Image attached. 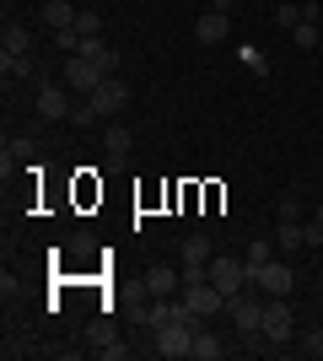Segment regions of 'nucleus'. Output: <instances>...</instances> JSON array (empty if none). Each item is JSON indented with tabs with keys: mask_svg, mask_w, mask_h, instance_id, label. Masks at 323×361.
Instances as JSON below:
<instances>
[{
	"mask_svg": "<svg viewBox=\"0 0 323 361\" xmlns=\"http://www.w3.org/2000/svg\"><path fill=\"white\" fill-rule=\"evenodd\" d=\"M76 32H81V38H103V16H97L92 6H81V11H76Z\"/></svg>",
	"mask_w": 323,
	"mask_h": 361,
	"instance_id": "6ab92c4d",
	"label": "nucleus"
},
{
	"mask_svg": "<svg viewBox=\"0 0 323 361\" xmlns=\"http://www.w3.org/2000/svg\"><path fill=\"white\" fill-rule=\"evenodd\" d=\"M210 286L227 297L248 291V259H210Z\"/></svg>",
	"mask_w": 323,
	"mask_h": 361,
	"instance_id": "6e6552de",
	"label": "nucleus"
},
{
	"mask_svg": "<svg viewBox=\"0 0 323 361\" xmlns=\"http://www.w3.org/2000/svg\"><path fill=\"white\" fill-rule=\"evenodd\" d=\"M264 291L259 297H248V291H237V297H227V313H232V324H237V334H243L248 345H259L264 340Z\"/></svg>",
	"mask_w": 323,
	"mask_h": 361,
	"instance_id": "f257e3e1",
	"label": "nucleus"
},
{
	"mask_svg": "<svg viewBox=\"0 0 323 361\" xmlns=\"http://www.w3.org/2000/svg\"><path fill=\"white\" fill-rule=\"evenodd\" d=\"M38 119H49V124L70 119V97H65V81H49V87H38Z\"/></svg>",
	"mask_w": 323,
	"mask_h": 361,
	"instance_id": "1a4fd4ad",
	"label": "nucleus"
},
{
	"mask_svg": "<svg viewBox=\"0 0 323 361\" xmlns=\"http://www.w3.org/2000/svg\"><path fill=\"white\" fill-rule=\"evenodd\" d=\"M248 286L264 291V297H291L296 270L286 264V259H264V264H248Z\"/></svg>",
	"mask_w": 323,
	"mask_h": 361,
	"instance_id": "f03ea898",
	"label": "nucleus"
},
{
	"mask_svg": "<svg viewBox=\"0 0 323 361\" xmlns=\"http://www.w3.org/2000/svg\"><path fill=\"white\" fill-rule=\"evenodd\" d=\"M194 38H200V44H227L232 38V16L227 11H205L200 22H194Z\"/></svg>",
	"mask_w": 323,
	"mask_h": 361,
	"instance_id": "f8f14e48",
	"label": "nucleus"
},
{
	"mask_svg": "<svg viewBox=\"0 0 323 361\" xmlns=\"http://www.w3.org/2000/svg\"><path fill=\"white\" fill-rule=\"evenodd\" d=\"M205 6H210V11H227V16H232V0H205Z\"/></svg>",
	"mask_w": 323,
	"mask_h": 361,
	"instance_id": "7c9ffc66",
	"label": "nucleus"
},
{
	"mask_svg": "<svg viewBox=\"0 0 323 361\" xmlns=\"http://www.w3.org/2000/svg\"><path fill=\"white\" fill-rule=\"evenodd\" d=\"M189 340H194V324H162V329H151V350L167 361L189 356Z\"/></svg>",
	"mask_w": 323,
	"mask_h": 361,
	"instance_id": "0eeeda50",
	"label": "nucleus"
},
{
	"mask_svg": "<svg viewBox=\"0 0 323 361\" xmlns=\"http://www.w3.org/2000/svg\"><path fill=\"white\" fill-rule=\"evenodd\" d=\"M302 238H308V248H318V243H323V221H318V216H312V221L302 226Z\"/></svg>",
	"mask_w": 323,
	"mask_h": 361,
	"instance_id": "a878e982",
	"label": "nucleus"
},
{
	"mask_svg": "<svg viewBox=\"0 0 323 361\" xmlns=\"http://www.w3.org/2000/svg\"><path fill=\"white\" fill-rule=\"evenodd\" d=\"M291 44L302 49V54H312V49H318V22H296V27H291Z\"/></svg>",
	"mask_w": 323,
	"mask_h": 361,
	"instance_id": "aec40b11",
	"label": "nucleus"
},
{
	"mask_svg": "<svg viewBox=\"0 0 323 361\" xmlns=\"http://www.w3.org/2000/svg\"><path fill=\"white\" fill-rule=\"evenodd\" d=\"M140 324H146V329H162V324H200V318L189 313V302L151 297V307H140Z\"/></svg>",
	"mask_w": 323,
	"mask_h": 361,
	"instance_id": "39448f33",
	"label": "nucleus"
},
{
	"mask_svg": "<svg viewBox=\"0 0 323 361\" xmlns=\"http://www.w3.org/2000/svg\"><path fill=\"white\" fill-rule=\"evenodd\" d=\"M103 140H108V151H129V130H124V124H113V130H103Z\"/></svg>",
	"mask_w": 323,
	"mask_h": 361,
	"instance_id": "4be33fe9",
	"label": "nucleus"
},
{
	"mask_svg": "<svg viewBox=\"0 0 323 361\" xmlns=\"http://www.w3.org/2000/svg\"><path fill=\"white\" fill-rule=\"evenodd\" d=\"M70 124H81V130H87V124H97V108H92V97H87V103H70Z\"/></svg>",
	"mask_w": 323,
	"mask_h": 361,
	"instance_id": "412c9836",
	"label": "nucleus"
},
{
	"mask_svg": "<svg viewBox=\"0 0 323 361\" xmlns=\"http://www.w3.org/2000/svg\"><path fill=\"white\" fill-rule=\"evenodd\" d=\"M0 44H6V54H11V60H16V54H27V49H32V32L22 27V22H11V27H6V38H0Z\"/></svg>",
	"mask_w": 323,
	"mask_h": 361,
	"instance_id": "f3484780",
	"label": "nucleus"
},
{
	"mask_svg": "<svg viewBox=\"0 0 323 361\" xmlns=\"http://www.w3.org/2000/svg\"><path fill=\"white\" fill-rule=\"evenodd\" d=\"M0 65H6V75H32V60H27V54H16V60H11V54H0Z\"/></svg>",
	"mask_w": 323,
	"mask_h": 361,
	"instance_id": "5701e85b",
	"label": "nucleus"
},
{
	"mask_svg": "<svg viewBox=\"0 0 323 361\" xmlns=\"http://www.w3.org/2000/svg\"><path fill=\"white\" fill-rule=\"evenodd\" d=\"M312 216H318V221H323V205H318V211H312Z\"/></svg>",
	"mask_w": 323,
	"mask_h": 361,
	"instance_id": "2f4dec72",
	"label": "nucleus"
},
{
	"mask_svg": "<svg viewBox=\"0 0 323 361\" xmlns=\"http://www.w3.org/2000/svg\"><path fill=\"white\" fill-rule=\"evenodd\" d=\"M275 216H280V221H302V205H296V200H280Z\"/></svg>",
	"mask_w": 323,
	"mask_h": 361,
	"instance_id": "bb28decb",
	"label": "nucleus"
},
{
	"mask_svg": "<svg viewBox=\"0 0 323 361\" xmlns=\"http://www.w3.org/2000/svg\"><path fill=\"white\" fill-rule=\"evenodd\" d=\"M184 302H189V313L200 318V324H210L215 313H227V291H215L210 281H194V286H184Z\"/></svg>",
	"mask_w": 323,
	"mask_h": 361,
	"instance_id": "20e7f679",
	"label": "nucleus"
},
{
	"mask_svg": "<svg viewBox=\"0 0 323 361\" xmlns=\"http://www.w3.org/2000/svg\"><path fill=\"white\" fill-rule=\"evenodd\" d=\"M291 329H296L291 302H286V297H270V302H264V340H270V345H286Z\"/></svg>",
	"mask_w": 323,
	"mask_h": 361,
	"instance_id": "423d86ee",
	"label": "nucleus"
},
{
	"mask_svg": "<svg viewBox=\"0 0 323 361\" xmlns=\"http://www.w3.org/2000/svg\"><path fill=\"white\" fill-rule=\"evenodd\" d=\"M81 54H87V60H92L103 75H119V54H113L103 38H87V44H81Z\"/></svg>",
	"mask_w": 323,
	"mask_h": 361,
	"instance_id": "4468645a",
	"label": "nucleus"
},
{
	"mask_svg": "<svg viewBox=\"0 0 323 361\" xmlns=\"http://www.w3.org/2000/svg\"><path fill=\"white\" fill-rule=\"evenodd\" d=\"M178 281H184V275L172 270V264H151V270H146V281H140V291H146V297H172V291H178Z\"/></svg>",
	"mask_w": 323,
	"mask_h": 361,
	"instance_id": "9b49d317",
	"label": "nucleus"
},
{
	"mask_svg": "<svg viewBox=\"0 0 323 361\" xmlns=\"http://www.w3.org/2000/svg\"><path fill=\"white\" fill-rule=\"evenodd\" d=\"M184 264H210V238H205V232L184 238Z\"/></svg>",
	"mask_w": 323,
	"mask_h": 361,
	"instance_id": "a211bd4d",
	"label": "nucleus"
},
{
	"mask_svg": "<svg viewBox=\"0 0 323 361\" xmlns=\"http://www.w3.org/2000/svg\"><path fill=\"white\" fill-rule=\"evenodd\" d=\"M76 11H81V6H70V0H49L44 22H49V27H76Z\"/></svg>",
	"mask_w": 323,
	"mask_h": 361,
	"instance_id": "2eb2a0df",
	"label": "nucleus"
},
{
	"mask_svg": "<svg viewBox=\"0 0 323 361\" xmlns=\"http://www.w3.org/2000/svg\"><path fill=\"white\" fill-rule=\"evenodd\" d=\"M308 345H312V356H323V329H312V334H308Z\"/></svg>",
	"mask_w": 323,
	"mask_h": 361,
	"instance_id": "c756f323",
	"label": "nucleus"
},
{
	"mask_svg": "<svg viewBox=\"0 0 323 361\" xmlns=\"http://www.w3.org/2000/svg\"><path fill=\"white\" fill-rule=\"evenodd\" d=\"M65 87H76V92H92L97 81H103V71H97L87 54H70V65H65V75H60Z\"/></svg>",
	"mask_w": 323,
	"mask_h": 361,
	"instance_id": "9d476101",
	"label": "nucleus"
},
{
	"mask_svg": "<svg viewBox=\"0 0 323 361\" xmlns=\"http://www.w3.org/2000/svg\"><path fill=\"white\" fill-rule=\"evenodd\" d=\"M87 97H92L97 119H113V114H124V108H129V87H124L119 75H103V81H97Z\"/></svg>",
	"mask_w": 323,
	"mask_h": 361,
	"instance_id": "7ed1b4c3",
	"label": "nucleus"
},
{
	"mask_svg": "<svg viewBox=\"0 0 323 361\" xmlns=\"http://www.w3.org/2000/svg\"><path fill=\"white\" fill-rule=\"evenodd\" d=\"M103 356H108V361H124V356H129V345H119V340H108V345H103Z\"/></svg>",
	"mask_w": 323,
	"mask_h": 361,
	"instance_id": "cd10ccee",
	"label": "nucleus"
},
{
	"mask_svg": "<svg viewBox=\"0 0 323 361\" xmlns=\"http://www.w3.org/2000/svg\"><path fill=\"white\" fill-rule=\"evenodd\" d=\"M108 340H113V329H108V324H92V345H97V350H103V345H108Z\"/></svg>",
	"mask_w": 323,
	"mask_h": 361,
	"instance_id": "c85d7f7f",
	"label": "nucleus"
},
{
	"mask_svg": "<svg viewBox=\"0 0 323 361\" xmlns=\"http://www.w3.org/2000/svg\"><path fill=\"white\" fill-rule=\"evenodd\" d=\"M189 356H194V361H221V356H227V340H221V334H210L205 324H194V340H189Z\"/></svg>",
	"mask_w": 323,
	"mask_h": 361,
	"instance_id": "ddd939ff",
	"label": "nucleus"
},
{
	"mask_svg": "<svg viewBox=\"0 0 323 361\" xmlns=\"http://www.w3.org/2000/svg\"><path fill=\"white\" fill-rule=\"evenodd\" d=\"M264 259H275V254H270V243H248V264H264Z\"/></svg>",
	"mask_w": 323,
	"mask_h": 361,
	"instance_id": "393cba45",
	"label": "nucleus"
},
{
	"mask_svg": "<svg viewBox=\"0 0 323 361\" xmlns=\"http://www.w3.org/2000/svg\"><path fill=\"white\" fill-rule=\"evenodd\" d=\"M275 22H280L286 32H291L296 22H302V6H275Z\"/></svg>",
	"mask_w": 323,
	"mask_h": 361,
	"instance_id": "b1692460",
	"label": "nucleus"
},
{
	"mask_svg": "<svg viewBox=\"0 0 323 361\" xmlns=\"http://www.w3.org/2000/svg\"><path fill=\"white\" fill-rule=\"evenodd\" d=\"M275 243H280V254H296V248H308V238H302V221H280Z\"/></svg>",
	"mask_w": 323,
	"mask_h": 361,
	"instance_id": "dca6fc26",
	"label": "nucleus"
}]
</instances>
